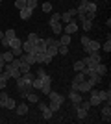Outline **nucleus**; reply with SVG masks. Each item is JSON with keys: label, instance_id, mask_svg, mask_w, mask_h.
I'll return each instance as SVG.
<instances>
[{"label": "nucleus", "instance_id": "1", "mask_svg": "<svg viewBox=\"0 0 111 124\" xmlns=\"http://www.w3.org/2000/svg\"><path fill=\"white\" fill-rule=\"evenodd\" d=\"M41 82H43L41 93H43V94H48V93H50V89H52V78L48 76V74H44V76L41 78Z\"/></svg>", "mask_w": 111, "mask_h": 124}, {"label": "nucleus", "instance_id": "2", "mask_svg": "<svg viewBox=\"0 0 111 124\" xmlns=\"http://www.w3.org/2000/svg\"><path fill=\"white\" fill-rule=\"evenodd\" d=\"M102 104H104L102 109H100L102 120H104V122H109V120H111V104H106V102H102Z\"/></svg>", "mask_w": 111, "mask_h": 124}, {"label": "nucleus", "instance_id": "3", "mask_svg": "<svg viewBox=\"0 0 111 124\" xmlns=\"http://www.w3.org/2000/svg\"><path fill=\"white\" fill-rule=\"evenodd\" d=\"M4 70H7V72H9V76L13 78V80H17V78L21 76V70H19V67H15L13 63H6V65H4Z\"/></svg>", "mask_w": 111, "mask_h": 124}, {"label": "nucleus", "instance_id": "4", "mask_svg": "<svg viewBox=\"0 0 111 124\" xmlns=\"http://www.w3.org/2000/svg\"><path fill=\"white\" fill-rule=\"evenodd\" d=\"M100 46H102V43H98V41H89V45H85L83 46V52L85 54H91V52H98L100 50Z\"/></svg>", "mask_w": 111, "mask_h": 124}, {"label": "nucleus", "instance_id": "5", "mask_svg": "<svg viewBox=\"0 0 111 124\" xmlns=\"http://www.w3.org/2000/svg\"><path fill=\"white\" fill-rule=\"evenodd\" d=\"M35 54V63H50L52 61V57L46 54V50L44 52H33Z\"/></svg>", "mask_w": 111, "mask_h": 124}, {"label": "nucleus", "instance_id": "6", "mask_svg": "<svg viewBox=\"0 0 111 124\" xmlns=\"http://www.w3.org/2000/svg\"><path fill=\"white\" fill-rule=\"evenodd\" d=\"M69 100L74 104V108H76V106H78V104L83 100V96H81V93H80V91H72V89H70V93H69Z\"/></svg>", "mask_w": 111, "mask_h": 124}, {"label": "nucleus", "instance_id": "7", "mask_svg": "<svg viewBox=\"0 0 111 124\" xmlns=\"http://www.w3.org/2000/svg\"><path fill=\"white\" fill-rule=\"evenodd\" d=\"M91 89H93L91 82H89V80H83V82H80V83H78V87H76V91H80L81 94H85V93H89Z\"/></svg>", "mask_w": 111, "mask_h": 124}, {"label": "nucleus", "instance_id": "8", "mask_svg": "<svg viewBox=\"0 0 111 124\" xmlns=\"http://www.w3.org/2000/svg\"><path fill=\"white\" fill-rule=\"evenodd\" d=\"M76 31H78V22H76V21L67 22L65 28H63V33H69V35H72V33H76Z\"/></svg>", "mask_w": 111, "mask_h": 124}, {"label": "nucleus", "instance_id": "9", "mask_svg": "<svg viewBox=\"0 0 111 124\" xmlns=\"http://www.w3.org/2000/svg\"><path fill=\"white\" fill-rule=\"evenodd\" d=\"M89 94H91L89 102H91V106H93V108H95V106H100V104H102V100L98 98V89H91Z\"/></svg>", "mask_w": 111, "mask_h": 124}, {"label": "nucleus", "instance_id": "10", "mask_svg": "<svg viewBox=\"0 0 111 124\" xmlns=\"http://www.w3.org/2000/svg\"><path fill=\"white\" fill-rule=\"evenodd\" d=\"M46 96L50 98V102H58V104H63L65 102V96H63V94L56 93V91H52V89H50V93H48Z\"/></svg>", "mask_w": 111, "mask_h": 124}, {"label": "nucleus", "instance_id": "11", "mask_svg": "<svg viewBox=\"0 0 111 124\" xmlns=\"http://www.w3.org/2000/svg\"><path fill=\"white\" fill-rule=\"evenodd\" d=\"M78 15V11L76 9H69V11H65V13H61V21L67 24V22H70V21H74V17Z\"/></svg>", "mask_w": 111, "mask_h": 124}, {"label": "nucleus", "instance_id": "12", "mask_svg": "<svg viewBox=\"0 0 111 124\" xmlns=\"http://www.w3.org/2000/svg\"><path fill=\"white\" fill-rule=\"evenodd\" d=\"M9 80H11V76H9L7 70H2V72H0V91L7 87V82H9Z\"/></svg>", "mask_w": 111, "mask_h": 124}, {"label": "nucleus", "instance_id": "13", "mask_svg": "<svg viewBox=\"0 0 111 124\" xmlns=\"http://www.w3.org/2000/svg\"><path fill=\"white\" fill-rule=\"evenodd\" d=\"M22 52H24V54H33V52H35V45H33L32 41H22Z\"/></svg>", "mask_w": 111, "mask_h": 124}, {"label": "nucleus", "instance_id": "14", "mask_svg": "<svg viewBox=\"0 0 111 124\" xmlns=\"http://www.w3.org/2000/svg\"><path fill=\"white\" fill-rule=\"evenodd\" d=\"M98 98L106 104H111V89H107V91H100L98 89Z\"/></svg>", "mask_w": 111, "mask_h": 124}, {"label": "nucleus", "instance_id": "15", "mask_svg": "<svg viewBox=\"0 0 111 124\" xmlns=\"http://www.w3.org/2000/svg\"><path fill=\"white\" fill-rule=\"evenodd\" d=\"M87 80H89V82H91V85L95 87V85H98V83L102 82V76H100V74H96L95 70H93V72H91L89 76H87Z\"/></svg>", "mask_w": 111, "mask_h": 124}, {"label": "nucleus", "instance_id": "16", "mask_svg": "<svg viewBox=\"0 0 111 124\" xmlns=\"http://www.w3.org/2000/svg\"><path fill=\"white\" fill-rule=\"evenodd\" d=\"M50 28H52L54 35H61V33H63V24H61V21H59V22H52Z\"/></svg>", "mask_w": 111, "mask_h": 124}, {"label": "nucleus", "instance_id": "17", "mask_svg": "<svg viewBox=\"0 0 111 124\" xmlns=\"http://www.w3.org/2000/svg\"><path fill=\"white\" fill-rule=\"evenodd\" d=\"M15 111H17V115H28L30 108H28V104H17V106H15Z\"/></svg>", "mask_w": 111, "mask_h": 124}, {"label": "nucleus", "instance_id": "18", "mask_svg": "<svg viewBox=\"0 0 111 124\" xmlns=\"http://www.w3.org/2000/svg\"><path fill=\"white\" fill-rule=\"evenodd\" d=\"M19 15H21L22 21H28V19L33 15V11H32V9H28V8H22V9H19Z\"/></svg>", "mask_w": 111, "mask_h": 124}, {"label": "nucleus", "instance_id": "19", "mask_svg": "<svg viewBox=\"0 0 111 124\" xmlns=\"http://www.w3.org/2000/svg\"><path fill=\"white\" fill-rule=\"evenodd\" d=\"M33 45H35V52H44L46 50V43H44V39H41V37H39Z\"/></svg>", "mask_w": 111, "mask_h": 124}, {"label": "nucleus", "instance_id": "20", "mask_svg": "<svg viewBox=\"0 0 111 124\" xmlns=\"http://www.w3.org/2000/svg\"><path fill=\"white\" fill-rule=\"evenodd\" d=\"M76 115H78V120H85L87 115H89V111L83 109V108H80V106H76Z\"/></svg>", "mask_w": 111, "mask_h": 124}, {"label": "nucleus", "instance_id": "21", "mask_svg": "<svg viewBox=\"0 0 111 124\" xmlns=\"http://www.w3.org/2000/svg\"><path fill=\"white\" fill-rule=\"evenodd\" d=\"M21 59H22V61H26L28 65H33V63H35V54H24V52H22Z\"/></svg>", "mask_w": 111, "mask_h": 124}, {"label": "nucleus", "instance_id": "22", "mask_svg": "<svg viewBox=\"0 0 111 124\" xmlns=\"http://www.w3.org/2000/svg\"><path fill=\"white\" fill-rule=\"evenodd\" d=\"M24 100H28V102H32V104H37V102H39V94H37L35 91H30Z\"/></svg>", "mask_w": 111, "mask_h": 124}, {"label": "nucleus", "instance_id": "23", "mask_svg": "<svg viewBox=\"0 0 111 124\" xmlns=\"http://www.w3.org/2000/svg\"><path fill=\"white\" fill-rule=\"evenodd\" d=\"M58 41H59V45H67V46H69V45H70V41H72V37H70L69 33H61Z\"/></svg>", "mask_w": 111, "mask_h": 124}, {"label": "nucleus", "instance_id": "24", "mask_svg": "<svg viewBox=\"0 0 111 124\" xmlns=\"http://www.w3.org/2000/svg\"><path fill=\"white\" fill-rule=\"evenodd\" d=\"M95 72L100 74V76H106V74H107V67L104 65V63H98V65L95 67Z\"/></svg>", "mask_w": 111, "mask_h": 124}, {"label": "nucleus", "instance_id": "25", "mask_svg": "<svg viewBox=\"0 0 111 124\" xmlns=\"http://www.w3.org/2000/svg\"><path fill=\"white\" fill-rule=\"evenodd\" d=\"M83 67H85V61H83V59H78V61H74V65H72L74 72H80V70H83Z\"/></svg>", "mask_w": 111, "mask_h": 124}, {"label": "nucleus", "instance_id": "26", "mask_svg": "<svg viewBox=\"0 0 111 124\" xmlns=\"http://www.w3.org/2000/svg\"><path fill=\"white\" fill-rule=\"evenodd\" d=\"M19 70H21V74H24V72H30V70H32V65H28L26 61H22V59H21V65H19Z\"/></svg>", "mask_w": 111, "mask_h": 124}, {"label": "nucleus", "instance_id": "27", "mask_svg": "<svg viewBox=\"0 0 111 124\" xmlns=\"http://www.w3.org/2000/svg\"><path fill=\"white\" fill-rule=\"evenodd\" d=\"M17 37V31L15 30H4V39H7V41H11V39H15Z\"/></svg>", "mask_w": 111, "mask_h": 124}, {"label": "nucleus", "instance_id": "28", "mask_svg": "<svg viewBox=\"0 0 111 124\" xmlns=\"http://www.w3.org/2000/svg\"><path fill=\"white\" fill-rule=\"evenodd\" d=\"M32 87H33V91H41V87H43V82H41V78H33V82H32Z\"/></svg>", "mask_w": 111, "mask_h": 124}, {"label": "nucleus", "instance_id": "29", "mask_svg": "<svg viewBox=\"0 0 111 124\" xmlns=\"http://www.w3.org/2000/svg\"><path fill=\"white\" fill-rule=\"evenodd\" d=\"M91 28H93V21H89V19H83V21H81V30H83V31H89Z\"/></svg>", "mask_w": 111, "mask_h": 124}, {"label": "nucleus", "instance_id": "30", "mask_svg": "<svg viewBox=\"0 0 111 124\" xmlns=\"http://www.w3.org/2000/svg\"><path fill=\"white\" fill-rule=\"evenodd\" d=\"M15 106H17V102H15L13 98H9V96H7V100L4 102V108H6V109H15Z\"/></svg>", "mask_w": 111, "mask_h": 124}, {"label": "nucleus", "instance_id": "31", "mask_svg": "<svg viewBox=\"0 0 111 124\" xmlns=\"http://www.w3.org/2000/svg\"><path fill=\"white\" fill-rule=\"evenodd\" d=\"M44 43H46V46H59V41L56 37H48V39H44Z\"/></svg>", "mask_w": 111, "mask_h": 124}, {"label": "nucleus", "instance_id": "32", "mask_svg": "<svg viewBox=\"0 0 111 124\" xmlns=\"http://www.w3.org/2000/svg\"><path fill=\"white\" fill-rule=\"evenodd\" d=\"M41 113H43V119H44V120H50V119H52V117H54V113H52V111H50V109H48V106H46V108H44V109H43Z\"/></svg>", "mask_w": 111, "mask_h": 124}, {"label": "nucleus", "instance_id": "33", "mask_svg": "<svg viewBox=\"0 0 111 124\" xmlns=\"http://www.w3.org/2000/svg\"><path fill=\"white\" fill-rule=\"evenodd\" d=\"M61 21V13H52L50 19H48V24H52V22H59Z\"/></svg>", "mask_w": 111, "mask_h": 124}, {"label": "nucleus", "instance_id": "34", "mask_svg": "<svg viewBox=\"0 0 111 124\" xmlns=\"http://www.w3.org/2000/svg\"><path fill=\"white\" fill-rule=\"evenodd\" d=\"M17 46H22V41L19 39V37H15V39L9 41V48H17Z\"/></svg>", "mask_w": 111, "mask_h": 124}, {"label": "nucleus", "instance_id": "35", "mask_svg": "<svg viewBox=\"0 0 111 124\" xmlns=\"http://www.w3.org/2000/svg\"><path fill=\"white\" fill-rule=\"evenodd\" d=\"M59 108H61V104H58V102H50V104H48V109H50L52 113L59 111Z\"/></svg>", "mask_w": 111, "mask_h": 124}, {"label": "nucleus", "instance_id": "36", "mask_svg": "<svg viewBox=\"0 0 111 124\" xmlns=\"http://www.w3.org/2000/svg\"><path fill=\"white\" fill-rule=\"evenodd\" d=\"M37 6H39V2H37V0H26V8H28V9H32V11H33Z\"/></svg>", "mask_w": 111, "mask_h": 124}, {"label": "nucleus", "instance_id": "37", "mask_svg": "<svg viewBox=\"0 0 111 124\" xmlns=\"http://www.w3.org/2000/svg\"><path fill=\"white\" fill-rule=\"evenodd\" d=\"M46 54H48L50 57L58 56V46H46Z\"/></svg>", "mask_w": 111, "mask_h": 124}, {"label": "nucleus", "instance_id": "38", "mask_svg": "<svg viewBox=\"0 0 111 124\" xmlns=\"http://www.w3.org/2000/svg\"><path fill=\"white\" fill-rule=\"evenodd\" d=\"M41 8H43V11H44V13H52V9H54V6L50 4V2H44Z\"/></svg>", "mask_w": 111, "mask_h": 124}, {"label": "nucleus", "instance_id": "39", "mask_svg": "<svg viewBox=\"0 0 111 124\" xmlns=\"http://www.w3.org/2000/svg\"><path fill=\"white\" fill-rule=\"evenodd\" d=\"M100 48H102L104 52H106V54H109V52H111V39H107V41L104 43V45H102Z\"/></svg>", "mask_w": 111, "mask_h": 124}, {"label": "nucleus", "instance_id": "40", "mask_svg": "<svg viewBox=\"0 0 111 124\" xmlns=\"http://www.w3.org/2000/svg\"><path fill=\"white\" fill-rule=\"evenodd\" d=\"M9 50H11V54H13L15 57H21V56H22V46H17V48H9Z\"/></svg>", "mask_w": 111, "mask_h": 124}, {"label": "nucleus", "instance_id": "41", "mask_svg": "<svg viewBox=\"0 0 111 124\" xmlns=\"http://www.w3.org/2000/svg\"><path fill=\"white\" fill-rule=\"evenodd\" d=\"M78 106H80V108H83V109H87V111H89V109L93 108V106H91V102H89V100H81V102H80Z\"/></svg>", "mask_w": 111, "mask_h": 124}, {"label": "nucleus", "instance_id": "42", "mask_svg": "<svg viewBox=\"0 0 111 124\" xmlns=\"http://www.w3.org/2000/svg\"><path fill=\"white\" fill-rule=\"evenodd\" d=\"M15 8H17V9H22V8H26V0H15Z\"/></svg>", "mask_w": 111, "mask_h": 124}, {"label": "nucleus", "instance_id": "43", "mask_svg": "<svg viewBox=\"0 0 111 124\" xmlns=\"http://www.w3.org/2000/svg\"><path fill=\"white\" fill-rule=\"evenodd\" d=\"M89 41H91V39H89L87 35H81V39H80V43H81V46H85V45H89Z\"/></svg>", "mask_w": 111, "mask_h": 124}, {"label": "nucleus", "instance_id": "44", "mask_svg": "<svg viewBox=\"0 0 111 124\" xmlns=\"http://www.w3.org/2000/svg\"><path fill=\"white\" fill-rule=\"evenodd\" d=\"M7 96H9V94L6 93V89H2V91H0V100H2V102H6V100H7Z\"/></svg>", "mask_w": 111, "mask_h": 124}, {"label": "nucleus", "instance_id": "45", "mask_svg": "<svg viewBox=\"0 0 111 124\" xmlns=\"http://www.w3.org/2000/svg\"><path fill=\"white\" fill-rule=\"evenodd\" d=\"M37 39H39V35H37V33H28V41H32V43H35Z\"/></svg>", "mask_w": 111, "mask_h": 124}, {"label": "nucleus", "instance_id": "46", "mask_svg": "<svg viewBox=\"0 0 111 124\" xmlns=\"http://www.w3.org/2000/svg\"><path fill=\"white\" fill-rule=\"evenodd\" d=\"M44 74H46V70H44V69H39V70L35 72V76H37V78H43Z\"/></svg>", "mask_w": 111, "mask_h": 124}, {"label": "nucleus", "instance_id": "47", "mask_svg": "<svg viewBox=\"0 0 111 124\" xmlns=\"http://www.w3.org/2000/svg\"><path fill=\"white\" fill-rule=\"evenodd\" d=\"M0 43H2V46H4V48H9V41H7V39H4V37H2V39H0Z\"/></svg>", "mask_w": 111, "mask_h": 124}, {"label": "nucleus", "instance_id": "48", "mask_svg": "<svg viewBox=\"0 0 111 124\" xmlns=\"http://www.w3.org/2000/svg\"><path fill=\"white\" fill-rule=\"evenodd\" d=\"M2 37H4V31H2V30H0V39H2Z\"/></svg>", "mask_w": 111, "mask_h": 124}, {"label": "nucleus", "instance_id": "49", "mask_svg": "<svg viewBox=\"0 0 111 124\" xmlns=\"http://www.w3.org/2000/svg\"><path fill=\"white\" fill-rule=\"evenodd\" d=\"M2 70H4V65H0V72H2Z\"/></svg>", "mask_w": 111, "mask_h": 124}, {"label": "nucleus", "instance_id": "50", "mask_svg": "<svg viewBox=\"0 0 111 124\" xmlns=\"http://www.w3.org/2000/svg\"><path fill=\"white\" fill-rule=\"evenodd\" d=\"M104 2H109V0H104Z\"/></svg>", "mask_w": 111, "mask_h": 124}, {"label": "nucleus", "instance_id": "51", "mask_svg": "<svg viewBox=\"0 0 111 124\" xmlns=\"http://www.w3.org/2000/svg\"><path fill=\"white\" fill-rule=\"evenodd\" d=\"M0 6H2V0H0Z\"/></svg>", "mask_w": 111, "mask_h": 124}, {"label": "nucleus", "instance_id": "52", "mask_svg": "<svg viewBox=\"0 0 111 124\" xmlns=\"http://www.w3.org/2000/svg\"><path fill=\"white\" fill-rule=\"evenodd\" d=\"M91 2H96V0H91Z\"/></svg>", "mask_w": 111, "mask_h": 124}, {"label": "nucleus", "instance_id": "53", "mask_svg": "<svg viewBox=\"0 0 111 124\" xmlns=\"http://www.w3.org/2000/svg\"><path fill=\"white\" fill-rule=\"evenodd\" d=\"M59 2H61V0H59Z\"/></svg>", "mask_w": 111, "mask_h": 124}]
</instances>
